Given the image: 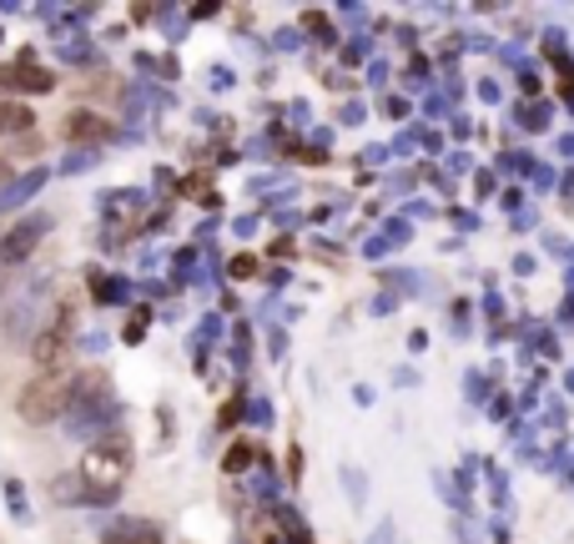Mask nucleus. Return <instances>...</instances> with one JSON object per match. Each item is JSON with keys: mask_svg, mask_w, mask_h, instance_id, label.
Wrapping results in <instances>:
<instances>
[{"mask_svg": "<svg viewBox=\"0 0 574 544\" xmlns=\"http://www.w3.org/2000/svg\"><path fill=\"white\" fill-rule=\"evenodd\" d=\"M127 469H131V444L121 434H101L97 444L87 449V459H81L77 484H61V494H77V500H111V494L121 490V480H127Z\"/></svg>", "mask_w": 574, "mask_h": 544, "instance_id": "1", "label": "nucleus"}, {"mask_svg": "<svg viewBox=\"0 0 574 544\" xmlns=\"http://www.w3.org/2000/svg\"><path fill=\"white\" fill-rule=\"evenodd\" d=\"M21 419H31V424H51V419H61V414H71L77 409V373H41L36 383H26V393H21Z\"/></svg>", "mask_w": 574, "mask_h": 544, "instance_id": "2", "label": "nucleus"}, {"mask_svg": "<svg viewBox=\"0 0 574 544\" xmlns=\"http://www.w3.org/2000/svg\"><path fill=\"white\" fill-rule=\"evenodd\" d=\"M66 353H71V308H56L51 328H46V333H36L31 359L41 363V373H56Z\"/></svg>", "mask_w": 574, "mask_h": 544, "instance_id": "3", "label": "nucleus"}, {"mask_svg": "<svg viewBox=\"0 0 574 544\" xmlns=\"http://www.w3.org/2000/svg\"><path fill=\"white\" fill-rule=\"evenodd\" d=\"M41 232H46L41 218H36V222H21V228H11V232H6V242H0V262H21V258H31L36 242H41Z\"/></svg>", "mask_w": 574, "mask_h": 544, "instance_id": "4", "label": "nucleus"}, {"mask_svg": "<svg viewBox=\"0 0 574 544\" xmlns=\"http://www.w3.org/2000/svg\"><path fill=\"white\" fill-rule=\"evenodd\" d=\"M66 137H71V142H101V137H111V121L91 117V111H77V117H66Z\"/></svg>", "mask_w": 574, "mask_h": 544, "instance_id": "5", "label": "nucleus"}, {"mask_svg": "<svg viewBox=\"0 0 574 544\" xmlns=\"http://www.w3.org/2000/svg\"><path fill=\"white\" fill-rule=\"evenodd\" d=\"M0 81H6V87H16V91H51V87H56V81L46 77L41 66H31V61H26V66H11V71H6Z\"/></svg>", "mask_w": 574, "mask_h": 544, "instance_id": "6", "label": "nucleus"}, {"mask_svg": "<svg viewBox=\"0 0 574 544\" xmlns=\"http://www.w3.org/2000/svg\"><path fill=\"white\" fill-rule=\"evenodd\" d=\"M107 544H162V534H157L152 524L127 520V524H111V530H107Z\"/></svg>", "mask_w": 574, "mask_h": 544, "instance_id": "7", "label": "nucleus"}, {"mask_svg": "<svg viewBox=\"0 0 574 544\" xmlns=\"http://www.w3.org/2000/svg\"><path fill=\"white\" fill-rule=\"evenodd\" d=\"M26 127H31V111L11 107V101H0V131H26Z\"/></svg>", "mask_w": 574, "mask_h": 544, "instance_id": "8", "label": "nucleus"}]
</instances>
